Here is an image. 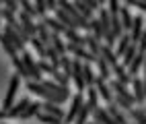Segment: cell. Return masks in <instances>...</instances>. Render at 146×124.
<instances>
[{
	"instance_id": "6da1fadb",
	"label": "cell",
	"mask_w": 146,
	"mask_h": 124,
	"mask_svg": "<svg viewBox=\"0 0 146 124\" xmlns=\"http://www.w3.org/2000/svg\"><path fill=\"white\" fill-rule=\"evenodd\" d=\"M27 91L29 93H33V95H37L39 99H45L47 103H56V106H62V103L66 101L64 97H60V95H56V93H52L50 89H45L41 83H35V81H29L27 85Z\"/></svg>"
},
{
	"instance_id": "7a4b0ae2",
	"label": "cell",
	"mask_w": 146,
	"mask_h": 124,
	"mask_svg": "<svg viewBox=\"0 0 146 124\" xmlns=\"http://www.w3.org/2000/svg\"><path fill=\"white\" fill-rule=\"evenodd\" d=\"M58 6H60L66 15H70V19H72V21H74L76 25H78V29H82V31H86V33H91V23L86 21V19H84L78 11H76L74 2H66V0H62V2L58 4Z\"/></svg>"
},
{
	"instance_id": "3957f363",
	"label": "cell",
	"mask_w": 146,
	"mask_h": 124,
	"mask_svg": "<svg viewBox=\"0 0 146 124\" xmlns=\"http://www.w3.org/2000/svg\"><path fill=\"white\" fill-rule=\"evenodd\" d=\"M19 87H21V77H19L17 72H13V77H11V83H8V91L4 95V101H2V110L8 114V110H11L15 106V95L19 91Z\"/></svg>"
},
{
	"instance_id": "277c9868",
	"label": "cell",
	"mask_w": 146,
	"mask_h": 124,
	"mask_svg": "<svg viewBox=\"0 0 146 124\" xmlns=\"http://www.w3.org/2000/svg\"><path fill=\"white\" fill-rule=\"evenodd\" d=\"M70 99H72V101H70V110H68V114L64 116V124H74V120H76V116H78V112H80L82 103H84L82 93H78V91H76Z\"/></svg>"
},
{
	"instance_id": "5b68a950",
	"label": "cell",
	"mask_w": 146,
	"mask_h": 124,
	"mask_svg": "<svg viewBox=\"0 0 146 124\" xmlns=\"http://www.w3.org/2000/svg\"><path fill=\"white\" fill-rule=\"evenodd\" d=\"M21 58H23V62H25V66H27V70H29V77H31V81L41 83V81H43V74H41V70H39V66H37V60L31 56V52L21 54Z\"/></svg>"
},
{
	"instance_id": "8992f818",
	"label": "cell",
	"mask_w": 146,
	"mask_h": 124,
	"mask_svg": "<svg viewBox=\"0 0 146 124\" xmlns=\"http://www.w3.org/2000/svg\"><path fill=\"white\" fill-rule=\"evenodd\" d=\"M66 52L68 54H72L76 60H80V62H84V64H91V62H97V58L86 50V48H82V46H74V44H66Z\"/></svg>"
},
{
	"instance_id": "52a82bcc",
	"label": "cell",
	"mask_w": 146,
	"mask_h": 124,
	"mask_svg": "<svg viewBox=\"0 0 146 124\" xmlns=\"http://www.w3.org/2000/svg\"><path fill=\"white\" fill-rule=\"evenodd\" d=\"M109 87H111V91H113V97H121L123 101H128V103H136V99H134V95L130 93V89L125 87L123 83H119L117 79H111L109 81Z\"/></svg>"
},
{
	"instance_id": "ba28073f",
	"label": "cell",
	"mask_w": 146,
	"mask_h": 124,
	"mask_svg": "<svg viewBox=\"0 0 146 124\" xmlns=\"http://www.w3.org/2000/svg\"><path fill=\"white\" fill-rule=\"evenodd\" d=\"M99 23H101V29H103V40H105V46H111V17H109V11L107 8H101L99 11Z\"/></svg>"
},
{
	"instance_id": "9c48e42d",
	"label": "cell",
	"mask_w": 146,
	"mask_h": 124,
	"mask_svg": "<svg viewBox=\"0 0 146 124\" xmlns=\"http://www.w3.org/2000/svg\"><path fill=\"white\" fill-rule=\"evenodd\" d=\"M2 35H4L6 40L15 46V48H17V52H21V54L29 52V50H27V44H25V40H23V37L19 35V33H15V29H13V27H8V25H6L4 29H2Z\"/></svg>"
},
{
	"instance_id": "30bf717a",
	"label": "cell",
	"mask_w": 146,
	"mask_h": 124,
	"mask_svg": "<svg viewBox=\"0 0 146 124\" xmlns=\"http://www.w3.org/2000/svg\"><path fill=\"white\" fill-rule=\"evenodd\" d=\"M95 89H97L99 97L107 103V106L113 103V91H111V87H109V83H107L105 79H101L99 74H97V79H95Z\"/></svg>"
},
{
	"instance_id": "8fae6325",
	"label": "cell",
	"mask_w": 146,
	"mask_h": 124,
	"mask_svg": "<svg viewBox=\"0 0 146 124\" xmlns=\"http://www.w3.org/2000/svg\"><path fill=\"white\" fill-rule=\"evenodd\" d=\"M72 81L76 85V91L82 93L86 89V83H84V74H82V62L80 60H72Z\"/></svg>"
},
{
	"instance_id": "7c38bea8",
	"label": "cell",
	"mask_w": 146,
	"mask_h": 124,
	"mask_svg": "<svg viewBox=\"0 0 146 124\" xmlns=\"http://www.w3.org/2000/svg\"><path fill=\"white\" fill-rule=\"evenodd\" d=\"M17 19H19V23L23 25V29H25L27 37H29V40H33V37L37 35V23H33V19L29 17L27 13H23V11L17 15Z\"/></svg>"
},
{
	"instance_id": "4fadbf2b",
	"label": "cell",
	"mask_w": 146,
	"mask_h": 124,
	"mask_svg": "<svg viewBox=\"0 0 146 124\" xmlns=\"http://www.w3.org/2000/svg\"><path fill=\"white\" fill-rule=\"evenodd\" d=\"M41 85H43L45 89H50L52 93H56V95H60V97H64V99H70V97H72L70 87H62V85H58L56 81H47V79H43Z\"/></svg>"
},
{
	"instance_id": "5bb4252c",
	"label": "cell",
	"mask_w": 146,
	"mask_h": 124,
	"mask_svg": "<svg viewBox=\"0 0 146 124\" xmlns=\"http://www.w3.org/2000/svg\"><path fill=\"white\" fill-rule=\"evenodd\" d=\"M142 33H144V19H142L140 15H136V17H134V23H132V29H130V40H132V44L138 46Z\"/></svg>"
},
{
	"instance_id": "9a60e30c",
	"label": "cell",
	"mask_w": 146,
	"mask_h": 124,
	"mask_svg": "<svg viewBox=\"0 0 146 124\" xmlns=\"http://www.w3.org/2000/svg\"><path fill=\"white\" fill-rule=\"evenodd\" d=\"M132 95H134V99L136 103H142L146 101V95H144V83H142V77H134L132 79Z\"/></svg>"
},
{
	"instance_id": "2e32d148",
	"label": "cell",
	"mask_w": 146,
	"mask_h": 124,
	"mask_svg": "<svg viewBox=\"0 0 146 124\" xmlns=\"http://www.w3.org/2000/svg\"><path fill=\"white\" fill-rule=\"evenodd\" d=\"M29 106H31V99H29V97H21L11 110H8V118H21Z\"/></svg>"
},
{
	"instance_id": "e0dca14e",
	"label": "cell",
	"mask_w": 146,
	"mask_h": 124,
	"mask_svg": "<svg viewBox=\"0 0 146 124\" xmlns=\"http://www.w3.org/2000/svg\"><path fill=\"white\" fill-rule=\"evenodd\" d=\"M37 40H39L45 48H50L52 46V31L50 29H47V25L43 23V21H39V23H37Z\"/></svg>"
},
{
	"instance_id": "ac0fdd59",
	"label": "cell",
	"mask_w": 146,
	"mask_h": 124,
	"mask_svg": "<svg viewBox=\"0 0 146 124\" xmlns=\"http://www.w3.org/2000/svg\"><path fill=\"white\" fill-rule=\"evenodd\" d=\"M105 110H107V114H109V116L115 120V124H130V120L125 118V114H123L117 106H115V103H109Z\"/></svg>"
},
{
	"instance_id": "d6986e66",
	"label": "cell",
	"mask_w": 146,
	"mask_h": 124,
	"mask_svg": "<svg viewBox=\"0 0 146 124\" xmlns=\"http://www.w3.org/2000/svg\"><path fill=\"white\" fill-rule=\"evenodd\" d=\"M13 66H15V70H17V74H19V77H21V79H25V81H31V77H29V70H27V66H25V62H23V58H21V56H13Z\"/></svg>"
},
{
	"instance_id": "ffe728a7",
	"label": "cell",
	"mask_w": 146,
	"mask_h": 124,
	"mask_svg": "<svg viewBox=\"0 0 146 124\" xmlns=\"http://www.w3.org/2000/svg\"><path fill=\"white\" fill-rule=\"evenodd\" d=\"M119 19H121V25H123V31H128L132 29V23H134V15L130 13V8L128 6H119Z\"/></svg>"
},
{
	"instance_id": "44dd1931",
	"label": "cell",
	"mask_w": 146,
	"mask_h": 124,
	"mask_svg": "<svg viewBox=\"0 0 146 124\" xmlns=\"http://www.w3.org/2000/svg\"><path fill=\"white\" fill-rule=\"evenodd\" d=\"M95 64H97V70H99V77H101V79H105L107 83H109V81H111V74H113V72H111V66L107 64V62L101 58V56L97 58V62H95Z\"/></svg>"
},
{
	"instance_id": "7402d4cb",
	"label": "cell",
	"mask_w": 146,
	"mask_h": 124,
	"mask_svg": "<svg viewBox=\"0 0 146 124\" xmlns=\"http://www.w3.org/2000/svg\"><path fill=\"white\" fill-rule=\"evenodd\" d=\"M101 58H103V60H105L107 64H109L111 68H113L115 64H119V62H117V56H115V52H113V48L105 46V44L101 46Z\"/></svg>"
},
{
	"instance_id": "603a6c76",
	"label": "cell",
	"mask_w": 146,
	"mask_h": 124,
	"mask_svg": "<svg viewBox=\"0 0 146 124\" xmlns=\"http://www.w3.org/2000/svg\"><path fill=\"white\" fill-rule=\"evenodd\" d=\"M43 23L47 25V29H50L52 33H58V35H64V29H66V27L60 23V21H58V19L56 17H45L43 19Z\"/></svg>"
},
{
	"instance_id": "cb8c5ba5",
	"label": "cell",
	"mask_w": 146,
	"mask_h": 124,
	"mask_svg": "<svg viewBox=\"0 0 146 124\" xmlns=\"http://www.w3.org/2000/svg\"><path fill=\"white\" fill-rule=\"evenodd\" d=\"M93 118H95V122H99V124H115V120L107 114V110L105 108H97L95 112H93Z\"/></svg>"
},
{
	"instance_id": "d4e9b609",
	"label": "cell",
	"mask_w": 146,
	"mask_h": 124,
	"mask_svg": "<svg viewBox=\"0 0 146 124\" xmlns=\"http://www.w3.org/2000/svg\"><path fill=\"white\" fill-rule=\"evenodd\" d=\"M142 66H144V54H136V58L134 62L128 66V74L134 79V77H138V72L142 70Z\"/></svg>"
},
{
	"instance_id": "484cf974",
	"label": "cell",
	"mask_w": 146,
	"mask_h": 124,
	"mask_svg": "<svg viewBox=\"0 0 146 124\" xmlns=\"http://www.w3.org/2000/svg\"><path fill=\"white\" fill-rule=\"evenodd\" d=\"M41 112H45V114H50V116H56V118H62L64 120V110L60 108V106H56V103H47V101H43L41 103Z\"/></svg>"
},
{
	"instance_id": "4316f807",
	"label": "cell",
	"mask_w": 146,
	"mask_h": 124,
	"mask_svg": "<svg viewBox=\"0 0 146 124\" xmlns=\"http://www.w3.org/2000/svg\"><path fill=\"white\" fill-rule=\"evenodd\" d=\"M84 37H86V48H89V52L95 56V58H99V56H101V46H103V44H101V42H97L91 33H86Z\"/></svg>"
},
{
	"instance_id": "83f0119b",
	"label": "cell",
	"mask_w": 146,
	"mask_h": 124,
	"mask_svg": "<svg viewBox=\"0 0 146 124\" xmlns=\"http://www.w3.org/2000/svg\"><path fill=\"white\" fill-rule=\"evenodd\" d=\"M52 48L60 54V56H66V42L62 40V35H58V33H52Z\"/></svg>"
},
{
	"instance_id": "f1b7e54d",
	"label": "cell",
	"mask_w": 146,
	"mask_h": 124,
	"mask_svg": "<svg viewBox=\"0 0 146 124\" xmlns=\"http://www.w3.org/2000/svg\"><path fill=\"white\" fill-rule=\"evenodd\" d=\"M41 114V103L39 101H31V106L25 110V114L21 116V120H29V118H37Z\"/></svg>"
},
{
	"instance_id": "f546056e",
	"label": "cell",
	"mask_w": 146,
	"mask_h": 124,
	"mask_svg": "<svg viewBox=\"0 0 146 124\" xmlns=\"http://www.w3.org/2000/svg\"><path fill=\"white\" fill-rule=\"evenodd\" d=\"M72 60H74V58H70L68 54H66V56H60V70H62L70 81H72Z\"/></svg>"
},
{
	"instance_id": "4dcf8cb0",
	"label": "cell",
	"mask_w": 146,
	"mask_h": 124,
	"mask_svg": "<svg viewBox=\"0 0 146 124\" xmlns=\"http://www.w3.org/2000/svg\"><path fill=\"white\" fill-rule=\"evenodd\" d=\"M130 44H132V40H130V33H123L121 37H119V42H117V50H115V56H123L125 52H128V48H130Z\"/></svg>"
},
{
	"instance_id": "1f68e13d",
	"label": "cell",
	"mask_w": 146,
	"mask_h": 124,
	"mask_svg": "<svg viewBox=\"0 0 146 124\" xmlns=\"http://www.w3.org/2000/svg\"><path fill=\"white\" fill-rule=\"evenodd\" d=\"M82 74H84V83H86V89L89 87H95V70H93V66L91 64H84L82 62Z\"/></svg>"
},
{
	"instance_id": "d6a6232c",
	"label": "cell",
	"mask_w": 146,
	"mask_h": 124,
	"mask_svg": "<svg viewBox=\"0 0 146 124\" xmlns=\"http://www.w3.org/2000/svg\"><path fill=\"white\" fill-rule=\"evenodd\" d=\"M128 114H130V118L134 120V124H146V112H144V108H132Z\"/></svg>"
},
{
	"instance_id": "836d02e7",
	"label": "cell",
	"mask_w": 146,
	"mask_h": 124,
	"mask_svg": "<svg viewBox=\"0 0 146 124\" xmlns=\"http://www.w3.org/2000/svg\"><path fill=\"white\" fill-rule=\"evenodd\" d=\"M99 99H101V97H99V93H97V89H95V87H89V97H86L84 103H86L93 112L99 108Z\"/></svg>"
},
{
	"instance_id": "e575fe53",
	"label": "cell",
	"mask_w": 146,
	"mask_h": 124,
	"mask_svg": "<svg viewBox=\"0 0 146 124\" xmlns=\"http://www.w3.org/2000/svg\"><path fill=\"white\" fill-rule=\"evenodd\" d=\"M74 6H76V11H78V13H80V15L86 19V21H89V23L95 19V17H93V11H91V8L82 2V0H76V2H74Z\"/></svg>"
},
{
	"instance_id": "d590c367",
	"label": "cell",
	"mask_w": 146,
	"mask_h": 124,
	"mask_svg": "<svg viewBox=\"0 0 146 124\" xmlns=\"http://www.w3.org/2000/svg\"><path fill=\"white\" fill-rule=\"evenodd\" d=\"M136 54H138V46H136V44H130V48H128V52H125L123 54V66H125V68H128V66L134 62V58H136Z\"/></svg>"
},
{
	"instance_id": "8d00e7d4",
	"label": "cell",
	"mask_w": 146,
	"mask_h": 124,
	"mask_svg": "<svg viewBox=\"0 0 146 124\" xmlns=\"http://www.w3.org/2000/svg\"><path fill=\"white\" fill-rule=\"evenodd\" d=\"M29 44H31V46H33V50L39 54V60H47V48H45L39 40H37V37H33V40L29 42Z\"/></svg>"
},
{
	"instance_id": "74e56055",
	"label": "cell",
	"mask_w": 146,
	"mask_h": 124,
	"mask_svg": "<svg viewBox=\"0 0 146 124\" xmlns=\"http://www.w3.org/2000/svg\"><path fill=\"white\" fill-rule=\"evenodd\" d=\"M91 114H93V110L86 106V103H82V108H80V112H78V116H76L74 124H86V120H89Z\"/></svg>"
},
{
	"instance_id": "f35d334b",
	"label": "cell",
	"mask_w": 146,
	"mask_h": 124,
	"mask_svg": "<svg viewBox=\"0 0 146 124\" xmlns=\"http://www.w3.org/2000/svg\"><path fill=\"white\" fill-rule=\"evenodd\" d=\"M91 35L95 37L97 42L103 40V29H101V23H99V19H97V17L91 21Z\"/></svg>"
},
{
	"instance_id": "ab89813d",
	"label": "cell",
	"mask_w": 146,
	"mask_h": 124,
	"mask_svg": "<svg viewBox=\"0 0 146 124\" xmlns=\"http://www.w3.org/2000/svg\"><path fill=\"white\" fill-rule=\"evenodd\" d=\"M37 120H39L41 124H64V120H62V118L50 116V114H45V112H41L39 116H37Z\"/></svg>"
},
{
	"instance_id": "60d3db41",
	"label": "cell",
	"mask_w": 146,
	"mask_h": 124,
	"mask_svg": "<svg viewBox=\"0 0 146 124\" xmlns=\"http://www.w3.org/2000/svg\"><path fill=\"white\" fill-rule=\"evenodd\" d=\"M47 62H50L52 66H56V68H60V54H58L52 46L47 48Z\"/></svg>"
},
{
	"instance_id": "b9f144b4",
	"label": "cell",
	"mask_w": 146,
	"mask_h": 124,
	"mask_svg": "<svg viewBox=\"0 0 146 124\" xmlns=\"http://www.w3.org/2000/svg\"><path fill=\"white\" fill-rule=\"evenodd\" d=\"M0 44H2V48L6 50V54L11 56V58H13V56H17V54H19V52H17V48H15V46H13L11 42H8V40H6V37H4L2 33H0Z\"/></svg>"
},
{
	"instance_id": "7bdbcfd3",
	"label": "cell",
	"mask_w": 146,
	"mask_h": 124,
	"mask_svg": "<svg viewBox=\"0 0 146 124\" xmlns=\"http://www.w3.org/2000/svg\"><path fill=\"white\" fill-rule=\"evenodd\" d=\"M21 11L23 13H27L29 17H37V11H35V2H27V0H23V2H21Z\"/></svg>"
},
{
	"instance_id": "ee69618b",
	"label": "cell",
	"mask_w": 146,
	"mask_h": 124,
	"mask_svg": "<svg viewBox=\"0 0 146 124\" xmlns=\"http://www.w3.org/2000/svg\"><path fill=\"white\" fill-rule=\"evenodd\" d=\"M52 77H54V81H56L58 85H62V87H68V83H70V79H68L66 74H64V72L60 70V68H58V70H56V72L52 74Z\"/></svg>"
},
{
	"instance_id": "f6af8a7d",
	"label": "cell",
	"mask_w": 146,
	"mask_h": 124,
	"mask_svg": "<svg viewBox=\"0 0 146 124\" xmlns=\"http://www.w3.org/2000/svg\"><path fill=\"white\" fill-rule=\"evenodd\" d=\"M37 66H39V70H41V74L43 72H47V74H54L58 68H56V66H52L50 62H47V60H37Z\"/></svg>"
},
{
	"instance_id": "bcb514c9",
	"label": "cell",
	"mask_w": 146,
	"mask_h": 124,
	"mask_svg": "<svg viewBox=\"0 0 146 124\" xmlns=\"http://www.w3.org/2000/svg\"><path fill=\"white\" fill-rule=\"evenodd\" d=\"M35 11H37V17H41V21L47 17V6H45V2H39V0H37V2H35Z\"/></svg>"
},
{
	"instance_id": "7dc6e473",
	"label": "cell",
	"mask_w": 146,
	"mask_h": 124,
	"mask_svg": "<svg viewBox=\"0 0 146 124\" xmlns=\"http://www.w3.org/2000/svg\"><path fill=\"white\" fill-rule=\"evenodd\" d=\"M4 8H6V11H11V13H15V15L21 13V11H19V8H21V4L15 2V0H6V2H4Z\"/></svg>"
},
{
	"instance_id": "c3c4849f",
	"label": "cell",
	"mask_w": 146,
	"mask_h": 124,
	"mask_svg": "<svg viewBox=\"0 0 146 124\" xmlns=\"http://www.w3.org/2000/svg\"><path fill=\"white\" fill-rule=\"evenodd\" d=\"M0 13H2V19L6 21V25H11V23H15V21H17V15H15V13H11V11H6V8H0Z\"/></svg>"
},
{
	"instance_id": "681fc988",
	"label": "cell",
	"mask_w": 146,
	"mask_h": 124,
	"mask_svg": "<svg viewBox=\"0 0 146 124\" xmlns=\"http://www.w3.org/2000/svg\"><path fill=\"white\" fill-rule=\"evenodd\" d=\"M82 2H84L86 6H89L93 13H95V11H101V8H103V4L99 2V0H82Z\"/></svg>"
},
{
	"instance_id": "f907efd6",
	"label": "cell",
	"mask_w": 146,
	"mask_h": 124,
	"mask_svg": "<svg viewBox=\"0 0 146 124\" xmlns=\"http://www.w3.org/2000/svg\"><path fill=\"white\" fill-rule=\"evenodd\" d=\"M138 54H144L146 56V29H144V33L140 37V42H138Z\"/></svg>"
},
{
	"instance_id": "816d5d0a",
	"label": "cell",
	"mask_w": 146,
	"mask_h": 124,
	"mask_svg": "<svg viewBox=\"0 0 146 124\" xmlns=\"http://www.w3.org/2000/svg\"><path fill=\"white\" fill-rule=\"evenodd\" d=\"M128 8H138V11L146 13V2H130V4H125Z\"/></svg>"
},
{
	"instance_id": "f5cc1de1",
	"label": "cell",
	"mask_w": 146,
	"mask_h": 124,
	"mask_svg": "<svg viewBox=\"0 0 146 124\" xmlns=\"http://www.w3.org/2000/svg\"><path fill=\"white\" fill-rule=\"evenodd\" d=\"M45 6H47V11H54V13L58 11V4L54 2V0H47V2H45Z\"/></svg>"
},
{
	"instance_id": "db71d44e",
	"label": "cell",
	"mask_w": 146,
	"mask_h": 124,
	"mask_svg": "<svg viewBox=\"0 0 146 124\" xmlns=\"http://www.w3.org/2000/svg\"><path fill=\"white\" fill-rule=\"evenodd\" d=\"M4 120H8V114H6L2 108H0V122H4Z\"/></svg>"
},
{
	"instance_id": "11a10c76",
	"label": "cell",
	"mask_w": 146,
	"mask_h": 124,
	"mask_svg": "<svg viewBox=\"0 0 146 124\" xmlns=\"http://www.w3.org/2000/svg\"><path fill=\"white\" fill-rule=\"evenodd\" d=\"M0 21H2V13H0Z\"/></svg>"
},
{
	"instance_id": "9f6ffc18",
	"label": "cell",
	"mask_w": 146,
	"mask_h": 124,
	"mask_svg": "<svg viewBox=\"0 0 146 124\" xmlns=\"http://www.w3.org/2000/svg\"><path fill=\"white\" fill-rule=\"evenodd\" d=\"M91 124H99V122H91Z\"/></svg>"
},
{
	"instance_id": "6f0895ef",
	"label": "cell",
	"mask_w": 146,
	"mask_h": 124,
	"mask_svg": "<svg viewBox=\"0 0 146 124\" xmlns=\"http://www.w3.org/2000/svg\"><path fill=\"white\" fill-rule=\"evenodd\" d=\"M0 124H6V122H0Z\"/></svg>"
},
{
	"instance_id": "680465c9",
	"label": "cell",
	"mask_w": 146,
	"mask_h": 124,
	"mask_svg": "<svg viewBox=\"0 0 146 124\" xmlns=\"http://www.w3.org/2000/svg\"><path fill=\"white\" fill-rule=\"evenodd\" d=\"M144 112H146V108H144Z\"/></svg>"
}]
</instances>
